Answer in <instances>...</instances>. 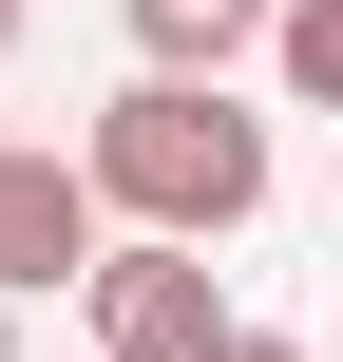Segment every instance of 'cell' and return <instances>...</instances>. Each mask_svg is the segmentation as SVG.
Instances as JSON below:
<instances>
[{"label":"cell","instance_id":"6da1fadb","mask_svg":"<svg viewBox=\"0 0 343 362\" xmlns=\"http://www.w3.org/2000/svg\"><path fill=\"white\" fill-rule=\"evenodd\" d=\"M76 172H95V210H115V229L229 248V229H267L286 134H267L229 76H115V95H95V134H76Z\"/></svg>","mask_w":343,"mask_h":362},{"label":"cell","instance_id":"7a4b0ae2","mask_svg":"<svg viewBox=\"0 0 343 362\" xmlns=\"http://www.w3.org/2000/svg\"><path fill=\"white\" fill-rule=\"evenodd\" d=\"M76 305H95V362H229V286H210V248H172V229H115L95 267H76Z\"/></svg>","mask_w":343,"mask_h":362},{"label":"cell","instance_id":"3957f363","mask_svg":"<svg viewBox=\"0 0 343 362\" xmlns=\"http://www.w3.org/2000/svg\"><path fill=\"white\" fill-rule=\"evenodd\" d=\"M115 248V210H95V172L76 153H38V134H0V305H38V286H76Z\"/></svg>","mask_w":343,"mask_h":362},{"label":"cell","instance_id":"277c9868","mask_svg":"<svg viewBox=\"0 0 343 362\" xmlns=\"http://www.w3.org/2000/svg\"><path fill=\"white\" fill-rule=\"evenodd\" d=\"M267 38V0H134V76H229Z\"/></svg>","mask_w":343,"mask_h":362},{"label":"cell","instance_id":"5b68a950","mask_svg":"<svg viewBox=\"0 0 343 362\" xmlns=\"http://www.w3.org/2000/svg\"><path fill=\"white\" fill-rule=\"evenodd\" d=\"M267 76L286 115H343V0H267Z\"/></svg>","mask_w":343,"mask_h":362},{"label":"cell","instance_id":"8992f818","mask_svg":"<svg viewBox=\"0 0 343 362\" xmlns=\"http://www.w3.org/2000/svg\"><path fill=\"white\" fill-rule=\"evenodd\" d=\"M229 362H306V344H286V325H229Z\"/></svg>","mask_w":343,"mask_h":362},{"label":"cell","instance_id":"52a82bcc","mask_svg":"<svg viewBox=\"0 0 343 362\" xmlns=\"http://www.w3.org/2000/svg\"><path fill=\"white\" fill-rule=\"evenodd\" d=\"M0 57H19V0H0Z\"/></svg>","mask_w":343,"mask_h":362},{"label":"cell","instance_id":"ba28073f","mask_svg":"<svg viewBox=\"0 0 343 362\" xmlns=\"http://www.w3.org/2000/svg\"><path fill=\"white\" fill-rule=\"evenodd\" d=\"M0 362H19V305H0Z\"/></svg>","mask_w":343,"mask_h":362}]
</instances>
